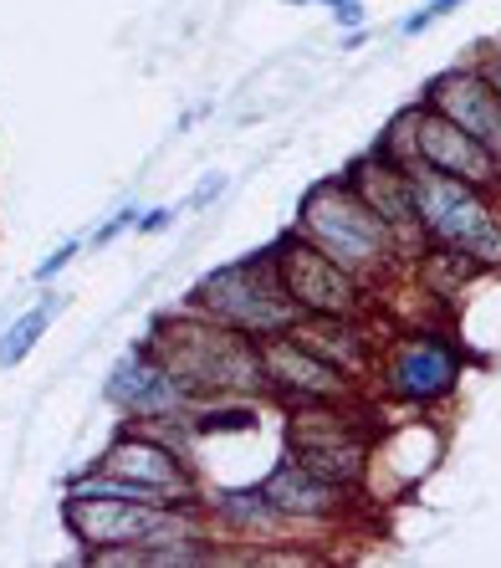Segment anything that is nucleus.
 Segmentation results:
<instances>
[{"mask_svg": "<svg viewBox=\"0 0 501 568\" xmlns=\"http://www.w3.org/2000/svg\"><path fill=\"white\" fill-rule=\"evenodd\" d=\"M159 354V364L185 384L190 399H221V395H266V369H262V348L246 333L225 328L215 317L195 313H164L144 338Z\"/></svg>", "mask_w": 501, "mask_h": 568, "instance_id": "1", "label": "nucleus"}, {"mask_svg": "<svg viewBox=\"0 0 501 568\" xmlns=\"http://www.w3.org/2000/svg\"><path fill=\"white\" fill-rule=\"evenodd\" d=\"M292 225H297L313 246H323L338 266H348L364 287H379V282L405 262V246H409L395 225L379 221V215L348 190L344 174L307 185V195L297 200V221Z\"/></svg>", "mask_w": 501, "mask_h": 568, "instance_id": "2", "label": "nucleus"}, {"mask_svg": "<svg viewBox=\"0 0 501 568\" xmlns=\"http://www.w3.org/2000/svg\"><path fill=\"white\" fill-rule=\"evenodd\" d=\"M195 313L215 317L225 328L246 333V338H272V333H292L297 328V303L282 287V272L272 262V252H250L241 262H225L215 272L190 287V303Z\"/></svg>", "mask_w": 501, "mask_h": 568, "instance_id": "3", "label": "nucleus"}, {"mask_svg": "<svg viewBox=\"0 0 501 568\" xmlns=\"http://www.w3.org/2000/svg\"><path fill=\"white\" fill-rule=\"evenodd\" d=\"M379 144L405 164V170H440L450 180H466V185L487 190V195H501V170H497V154L487 149V139L466 133L461 123L440 119L436 108L425 103H409L399 108L389 129L379 133Z\"/></svg>", "mask_w": 501, "mask_h": 568, "instance_id": "4", "label": "nucleus"}, {"mask_svg": "<svg viewBox=\"0 0 501 568\" xmlns=\"http://www.w3.org/2000/svg\"><path fill=\"white\" fill-rule=\"evenodd\" d=\"M415 174V215H420L425 241L450 246V252L471 256L481 272H497L501 266V215L487 190L466 185V180H450L440 170H409Z\"/></svg>", "mask_w": 501, "mask_h": 568, "instance_id": "5", "label": "nucleus"}, {"mask_svg": "<svg viewBox=\"0 0 501 568\" xmlns=\"http://www.w3.org/2000/svg\"><path fill=\"white\" fill-rule=\"evenodd\" d=\"M287 456L313 466L317 476L338 481L344 491H358L369 481L374 446L369 430L348 410V399H328V405H287Z\"/></svg>", "mask_w": 501, "mask_h": 568, "instance_id": "6", "label": "nucleus"}, {"mask_svg": "<svg viewBox=\"0 0 501 568\" xmlns=\"http://www.w3.org/2000/svg\"><path fill=\"white\" fill-rule=\"evenodd\" d=\"M266 252L277 262L282 287H287V297L297 303V313H307V317H364L369 313L374 287H364L348 266H338L323 246H313L297 225L282 231Z\"/></svg>", "mask_w": 501, "mask_h": 568, "instance_id": "7", "label": "nucleus"}, {"mask_svg": "<svg viewBox=\"0 0 501 568\" xmlns=\"http://www.w3.org/2000/svg\"><path fill=\"white\" fill-rule=\"evenodd\" d=\"M461 369H466V358L450 338L415 328V333H405V338H395V348L384 354L379 384H384V395L399 399V405L430 410V405H440V399L456 395Z\"/></svg>", "mask_w": 501, "mask_h": 568, "instance_id": "8", "label": "nucleus"}, {"mask_svg": "<svg viewBox=\"0 0 501 568\" xmlns=\"http://www.w3.org/2000/svg\"><path fill=\"white\" fill-rule=\"evenodd\" d=\"M266 369V395L282 405H328V399H354L358 379L344 374L338 364H328L323 354H313L307 344H297L292 333H272L256 338Z\"/></svg>", "mask_w": 501, "mask_h": 568, "instance_id": "9", "label": "nucleus"}, {"mask_svg": "<svg viewBox=\"0 0 501 568\" xmlns=\"http://www.w3.org/2000/svg\"><path fill=\"white\" fill-rule=\"evenodd\" d=\"M98 471H113L123 481H139V487H159L170 491L174 503H205L200 497V481H195V462H185L180 450H170L164 440L144 436L139 425L119 430L113 446L98 456Z\"/></svg>", "mask_w": 501, "mask_h": 568, "instance_id": "10", "label": "nucleus"}, {"mask_svg": "<svg viewBox=\"0 0 501 568\" xmlns=\"http://www.w3.org/2000/svg\"><path fill=\"white\" fill-rule=\"evenodd\" d=\"M108 399L119 405L129 420H154V415H185L195 399L185 395V384L174 379L149 344L129 348L108 374Z\"/></svg>", "mask_w": 501, "mask_h": 568, "instance_id": "11", "label": "nucleus"}, {"mask_svg": "<svg viewBox=\"0 0 501 568\" xmlns=\"http://www.w3.org/2000/svg\"><path fill=\"white\" fill-rule=\"evenodd\" d=\"M344 180H348V190H354V195L364 200V205H369L379 221L395 225L405 241L425 236V231H420V215H415V174H409L384 144L364 149V154H358L354 164L344 170Z\"/></svg>", "mask_w": 501, "mask_h": 568, "instance_id": "12", "label": "nucleus"}, {"mask_svg": "<svg viewBox=\"0 0 501 568\" xmlns=\"http://www.w3.org/2000/svg\"><path fill=\"white\" fill-rule=\"evenodd\" d=\"M262 487V497L272 507H277L282 517H287L292 528H307V523H333V517H344L348 503H354V491H344L338 481H328V476H317L313 466H303L297 456H287V462H277L272 471L256 481Z\"/></svg>", "mask_w": 501, "mask_h": 568, "instance_id": "13", "label": "nucleus"}, {"mask_svg": "<svg viewBox=\"0 0 501 568\" xmlns=\"http://www.w3.org/2000/svg\"><path fill=\"white\" fill-rule=\"evenodd\" d=\"M420 103L436 108L440 119L461 123V129L476 133V139H491V129H497V119H501V98H497V88L487 82L481 62H466V67H446V72H436V78L425 82Z\"/></svg>", "mask_w": 501, "mask_h": 568, "instance_id": "14", "label": "nucleus"}, {"mask_svg": "<svg viewBox=\"0 0 501 568\" xmlns=\"http://www.w3.org/2000/svg\"><path fill=\"white\" fill-rule=\"evenodd\" d=\"M297 344H307L313 354H323L328 364H338L344 374L364 379L374 369V344L369 333H364V317H297V328H292Z\"/></svg>", "mask_w": 501, "mask_h": 568, "instance_id": "15", "label": "nucleus"}, {"mask_svg": "<svg viewBox=\"0 0 501 568\" xmlns=\"http://www.w3.org/2000/svg\"><path fill=\"white\" fill-rule=\"evenodd\" d=\"M215 517H221V523H231L236 532H250V538H277L282 528H292L287 517H282L277 507L262 497V487L225 491V497H215Z\"/></svg>", "mask_w": 501, "mask_h": 568, "instance_id": "16", "label": "nucleus"}, {"mask_svg": "<svg viewBox=\"0 0 501 568\" xmlns=\"http://www.w3.org/2000/svg\"><path fill=\"white\" fill-rule=\"evenodd\" d=\"M52 313H62V297H52V303L31 307L27 317H16L11 328H6V338H0V364L11 369V364H21V358L37 348V338L47 333V323H52Z\"/></svg>", "mask_w": 501, "mask_h": 568, "instance_id": "17", "label": "nucleus"}, {"mask_svg": "<svg viewBox=\"0 0 501 568\" xmlns=\"http://www.w3.org/2000/svg\"><path fill=\"white\" fill-rule=\"evenodd\" d=\"M456 6H466V0H430V6H420L415 16H405V27H399V31H405V37H420V31H430L440 16H450Z\"/></svg>", "mask_w": 501, "mask_h": 568, "instance_id": "18", "label": "nucleus"}, {"mask_svg": "<svg viewBox=\"0 0 501 568\" xmlns=\"http://www.w3.org/2000/svg\"><path fill=\"white\" fill-rule=\"evenodd\" d=\"M328 11H333V27L338 31H364L369 27V6H364V0H333Z\"/></svg>", "mask_w": 501, "mask_h": 568, "instance_id": "19", "label": "nucleus"}, {"mask_svg": "<svg viewBox=\"0 0 501 568\" xmlns=\"http://www.w3.org/2000/svg\"><path fill=\"white\" fill-rule=\"evenodd\" d=\"M129 225H139V211H119V215H113V221H108L103 231L93 236V246H108V241L119 236V231H129Z\"/></svg>", "mask_w": 501, "mask_h": 568, "instance_id": "20", "label": "nucleus"}, {"mask_svg": "<svg viewBox=\"0 0 501 568\" xmlns=\"http://www.w3.org/2000/svg\"><path fill=\"white\" fill-rule=\"evenodd\" d=\"M72 256H78V246H62V252H52V256H47V262L37 266V277H41V282H52L57 272H62V266L72 262Z\"/></svg>", "mask_w": 501, "mask_h": 568, "instance_id": "21", "label": "nucleus"}, {"mask_svg": "<svg viewBox=\"0 0 501 568\" xmlns=\"http://www.w3.org/2000/svg\"><path fill=\"white\" fill-rule=\"evenodd\" d=\"M225 190V174H211V180H205V185L195 190V195H190V211H200V205H211L215 195H221Z\"/></svg>", "mask_w": 501, "mask_h": 568, "instance_id": "22", "label": "nucleus"}, {"mask_svg": "<svg viewBox=\"0 0 501 568\" xmlns=\"http://www.w3.org/2000/svg\"><path fill=\"white\" fill-rule=\"evenodd\" d=\"M170 221H174V211H149V215H139V225H133V231H144V236H154V231H164Z\"/></svg>", "mask_w": 501, "mask_h": 568, "instance_id": "23", "label": "nucleus"}, {"mask_svg": "<svg viewBox=\"0 0 501 568\" xmlns=\"http://www.w3.org/2000/svg\"><path fill=\"white\" fill-rule=\"evenodd\" d=\"M481 72H487V82H491V88H497V98H501V52L481 57Z\"/></svg>", "mask_w": 501, "mask_h": 568, "instance_id": "24", "label": "nucleus"}, {"mask_svg": "<svg viewBox=\"0 0 501 568\" xmlns=\"http://www.w3.org/2000/svg\"><path fill=\"white\" fill-rule=\"evenodd\" d=\"M487 149L497 154V170H501V119H497V129H491V139H487Z\"/></svg>", "mask_w": 501, "mask_h": 568, "instance_id": "25", "label": "nucleus"}, {"mask_svg": "<svg viewBox=\"0 0 501 568\" xmlns=\"http://www.w3.org/2000/svg\"><path fill=\"white\" fill-rule=\"evenodd\" d=\"M282 6H313V0H282Z\"/></svg>", "mask_w": 501, "mask_h": 568, "instance_id": "26", "label": "nucleus"}, {"mask_svg": "<svg viewBox=\"0 0 501 568\" xmlns=\"http://www.w3.org/2000/svg\"><path fill=\"white\" fill-rule=\"evenodd\" d=\"M313 6H333V0H313Z\"/></svg>", "mask_w": 501, "mask_h": 568, "instance_id": "27", "label": "nucleus"}]
</instances>
